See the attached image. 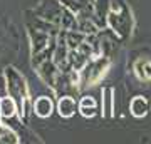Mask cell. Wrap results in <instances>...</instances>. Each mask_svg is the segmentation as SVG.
Masks as SVG:
<instances>
[{"label":"cell","mask_w":151,"mask_h":144,"mask_svg":"<svg viewBox=\"0 0 151 144\" xmlns=\"http://www.w3.org/2000/svg\"><path fill=\"white\" fill-rule=\"evenodd\" d=\"M4 75H5V84H7V94L15 101L19 107V116L24 121H27L29 116V106L32 104L29 85L25 80V75L17 69L15 65H5L4 67Z\"/></svg>","instance_id":"cell-1"},{"label":"cell","mask_w":151,"mask_h":144,"mask_svg":"<svg viewBox=\"0 0 151 144\" xmlns=\"http://www.w3.org/2000/svg\"><path fill=\"white\" fill-rule=\"evenodd\" d=\"M108 65H109V60L104 59V57L92 60V62H87V64L79 70V72H81V82L84 85L96 84L97 80L104 75V72H106V69H108Z\"/></svg>","instance_id":"cell-2"},{"label":"cell","mask_w":151,"mask_h":144,"mask_svg":"<svg viewBox=\"0 0 151 144\" xmlns=\"http://www.w3.org/2000/svg\"><path fill=\"white\" fill-rule=\"evenodd\" d=\"M54 101L50 96H39L35 99H32V112L40 119H47L52 116L54 112Z\"/></svg>","instance_id":"cell-3"},{"label":"cell","mask_w":151,"mask_h":144,"mask_svg":"<svg viewBox=\"0 0 151 144\" xmlns=\"http://www.w3.org/2000/svg\"><path fill=\"white\" fill-rule=\"evenodd\" d=\"M94 2H96V0H60V4L64 7H67V9L77 17L87 15V12L92 14Z\"/></svg>","instance_id":"cell-4"},{"label":"cell","mask_w":151,"mask_h":144,"mask_svg":"<svg viewBox=\"0 0 151 144\" xmlns=\"http://www.w3.org/2000/svg\"><path fill=\"white\" fill-rule=\"evenodd\" d=\"M77 111V102L72 96L65 94V96H59V101H57V112H59L60 117L69 119L72 117Z\"/></svg>","instance_id":"cell-5"},{"label":"cell","mask_w":151,"mask_h":144,"mask_svg":"<svg viewBox=\"0 0 151 144\" xmlns=\"http://www.w3.org/2000/svg\"><path fill=\"white\" fill-rule=\"evenodd\" d=\"M19 116V107L15 101L9 94L0 97V121H9V119Z\"/></svg>","instance_id":"cell-6"},{"label":"cell","mask_w":151,"mask_h":144,"mask_svg":"<svg viewBox=\"0 0 151 144\" xmlns=\"http://www.w3.org/2000/svg\"><path fill=\"white\" fill-rule=\"evenodd\" d=\"M77 111L81 112L84 117H94L97 112V104L94 101V97L91 96L81 97V101L77 102Z\"/></svg>","instance_id":"cell-7"},{"label":"cell","mask_w":151,"mask_h":144,"mask_svg":"<svg viewBox=\"0 0 151 144\" xmlns=\"http://www.w3.org/2000/svg\"><path fill=\"white\" fill-rule=\"evenodd\" d=\"M20 143L22 141L19 138V134L0 121V144H20Z\"/></svg>","instance_id":"cell-8"},{"label":"cell","mask_w":151,"mask_h":144,"mask_svg":"<svg viewBox=\"0 0 151 144\" xmlns=\"http://www.w3.org/2000/svg\"><path fill=\"white\" fill-rule=\"evenodd\" d=\"M146 111H148V106H146L145 97H134L133 102H131V112H133V116L141 117V116L146 114Z\"/></svg>","instance_id":"cell-9"},{"label":"cell","mask_w":151,"mask_h":144,"mask_svg":"<svg viewBox=\"0 0 151 144\" xmlns=\"http://www.w3.org/2000/svg\"><path fill=\"white\" fill-rule=\"evenodd\" d=\"M139 65H143L145 70H138V75L141 79H151V62L143 60V62H139Z\"/></svg>","instance_id":"cell-10"},{"label":"cell","mask_w":151,"mask_h":144,"mask_svg":"<svg viewBox=\"0 0 151 144\" xmlns=\"http://www.w3.org/2000/svg\"><path fill=\"white\" fill-rule=\"evenodd\" d=\"M104 96H106V107H104V111H106V116H109L111 114V107H109V104H111V89H106Z\"/></svg>","instance_id":"cell-11"},{"label":"cell","mask_w":151,"mask_h":144,"mask_svg":"<svg viewBox=\"0 0 151 144\" xmlns=\"http://www.w3.org/2000/svg\"><path fill=\"white\" fill-rule=\"evenodd\" d=\"M7 94V84H5V75L4 72H0V97Z\"/></svg>","instance_id":"cell-12"}]
</instances>
